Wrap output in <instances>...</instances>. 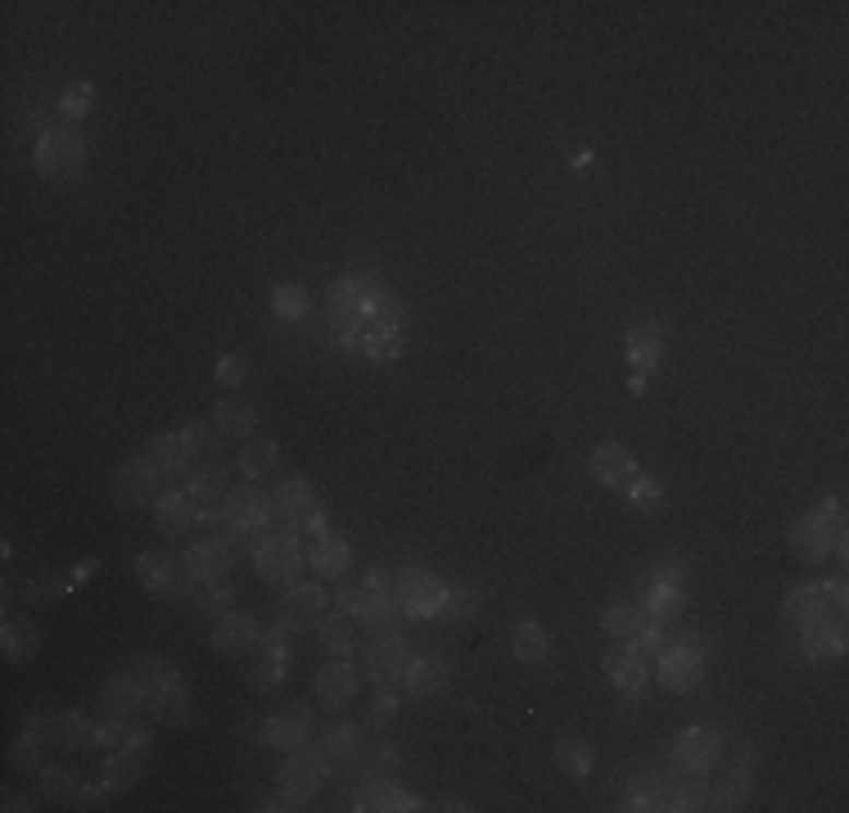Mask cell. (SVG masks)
Returning a JSON list of instances; mask_svg holds the SVG:
<instances>
[{"mask_svg": "<svg viewBox=\"0 0 849 813\" xmlns=\"http://www.w3.org/2000/svg\"><path fill=\"white\" fill-rule=\"evenodd\" d=\"M313 715H317V705L313 700H298L290 709H281V715H271L262 723V741L267 745H276V751H303V745L313 741Z\"/></svg>", "mask_w": 849, "mask_h": 813, "instance_id": "13", "label": "cell"}, {"mask_svg": "<svg viewBox=\"0 0 849 813\" xmlns=\"http://www.w3.org/2000/svg\"><path fill=\"white\" fill-rule=\"evenodd\" d=\"M285 673H290V651H285V641H262V660L253 669V687L267 692V687H276L285 683Z\"/></svg>", "mask_w": 849, "mask_h": 813, "instance_id": "37", "label": "cell"}, {"mask_svg": "<svg viewBox=\"0 0 849 813\" xmlns=\"http://www.w3.org/2000/svg\"><path fill=\"white\" fill-rule=\"evenodd\" d=\"M271 308H276V317H285V321H303L313 313V294L303 285H276L271 290Z\"/></svg>", "mask_w": 849, "mask_h": 813, "instance_id": "41", "label": "cell"}, {"mask_svg": "<svg viewBox=\"0 0 849 813\" xmlns=\"http://www.w3.org/2000/svg\"><path fill=\"white\" fill-rule=\"evenodd\" d=\"M32 163H37V173L50 177V181H73L82 177L86 167V141L78 127H50L37 150H32Z\"/></svg>", "mask_w": 849, "mask_h": 813, "instance_id": "4", "label": "cell"}, {"mask_svg": "<svg viewBox=\"0 0 849 813\" xmlns=\"http://www.w3.org/2000/svg\"><path fill=\"white\" fill-rule=\"evenodd\" d=\"M186 493L199 502V506H213L222 502L231 488H226V466L222 461H199L190 474H186Z\"/></svg>", "mask_w": 849, "mask_h": 813, "instance_id": "27", "label": "cell"}, {"mask_svg": "<svg viewBox=\"0 0 849 813\" xmlns=\"http://www.w3.org/2000/svg\"><path fill=\"white\" fill-rule=\"evenodd\" d=\"M308 565L317 569V579H344L349 565H353V542L339 538V533L317 538V547L308 552Z\"/></svg>", "mask_w": 849, "mask_h": 813, "instance_id": "22", "label": "cell"}, {"mask_svg": "<svg viewBox=\"0 0 849 813\" xmlns=\"http://www.w3.org/2000/svg\"><path fill=\"white\" fill-rule=\"evenodd\" d=\"M150 678L145 673H118L109 678V687L99 692V705H105V715H118V719H135V709H150Z\"/></svg>", "mask_w": 849, "mask_h": 813, "instance_id": "15", "label": "cell"}, {"mask_svg": "<svg viewBox=\"0 0 849 813\" xmlns=\"http://www.w3.org/2000/svg\"><path fill=\"white\" fill-rule=\"evenodd\" d=\"M194 516H199V502L186 493V488H163L158 497H154V525L163 529V533H186L190 525H194Z\"/></svg>", "mask_w": 849, "mask_h": 813, "instance_id": "20", "label": "cell"}, {"mask_svg": "<svg viewBox=\"0 0 849 813\" xmlns=\"http://www.w3.org/2000/svg\"><path fill=\"white\" fill-rule=\"evenodd\" d=\"M32 651H37V628H32V620H5V656L27 660Z\"/></svg>", "mask_w": 849, "mask_h": 813, "instance_id": "43", "label": "cell"}, {"mask_svg": "<svg viewBox=\"0 0 849 813\" xmlns=\"http://www.w3.org/2000/svg\"><path fill=\"white\" fill-rule=\"evenodd\" d=\"M271 502V525H281V529H298V520L317 506V493L308 480H281L276 493L267 497Z\"/></svg>", "mask_w": 849, "mask_h": 813, "instance_id": "17", "label": "cell"}, {"mask_svg": "<svg viewBox=\"0 0 849 813\" xmlns=\"http://www.w3.org/2000/svg\"><path fill=\"white\" fill-rule=\"evenodd\" d=\"M641 610H647V620L651 624H669L683 615V605H687V592H683V569L677 565H656L647 579H641Z\"/></svg>", "mask_w": 849, "mask_h": 813, "instance_id": "7", "label": "cell"}, {"mask_svg": "<svg viewBox=\"0 0 849 813\" xmlns=\"http://www.w3.org/2000/svg\"><path fill=\"white\" fill-rule=\"evenodd\" d=\"M317 751L326 755V764H330V768H349V764L362 755V732H357V728H349V723H334L330 732H321Z\"/></svg>", "mask_w": 849, "mask_h": 813, "instance_id": "28", "label": "cell"}, {"mask_svg": "<svg viewBox=\"0 0 849 813\" xmlns=\"http://www.w3.org/2000/svg\"><path fill=\"white\" fill-rule=\"evenodd\" d=\"M393 759H398V751H393V745H385V741H380V745H370V751L362 755V768H389Z\"/></svg>", "mask_w": 849, "mask_h": 813, "instance_id": "52", "label": "cell"}, {"mask_svg": "<svg viewBox=\"0 0 849 813\" xmlns=\"http://www.w3.org/2000/svg\"><path fill=\"white\" fill-rule=\"evenodd\" d=\"M353 809H421V800L406 796V791H398L393 782H385V777L376 773V777H366V782H362Z\"/></svg>", "mask_w": 849, "mask_h": 813, "instance_id": "29", "label": "cell"}, {"mask_svg": "<svg viewBox=\"0 0 849 813\" xmlns=\"http://www.w3.org/2000/svg\"><path fill=\"white\" fill-rule=\"evenodd\" d=\"M402 683L412 696H438L448 687V660L444 656H416V660H406V673H402Z\"/></svg>", "mask_w": 849, "mask_h": 813, "instance_id": "25", "label": "cell"}, {"mask_svg": "<svg viewBox=\"0 0 849 813\" xmlns=\"http://www.w3.org/2000/svg\"><path fill=\"white\" fill-rule=\"evenodd\" d=\"M393 601L406 620H434L448 605V584L421 565H406L393 574Z\"/></svg>", "mask_w": 849, "mask_h": 813, "instance_id": "3", "label": "cell"}, {"mask_svg": "<svg viewBox=\"0 0 849 813\" xmlns=\"http://www.w3.org/2000/svg\"><path fill=\"white\" fill-rule=\"evenodd\" d=\"M317 633H321V647L330 656H353V620L344 615V610H339V615H330V620H321Z\"/></svg>", "mask_w": 849, "mask_h": 813, "instance_id": "42", "label": "cell"}, {"mask_svg": "<svg viewBox=\"0 0 849 813\" xmlns=\"http://www.w3.org/2000/svg\"><path fill=\"white\" fill-rule=\"evenodd\" d=\"M321 610H326V592L317 588V579H294V584H285V615H294L303 624V620H317Z\"/></svg>", "mask_w": 849, "mask_h": 813, "instance_id": "33", "label": "cell"}, {"mask_svg": "<svg viewBox=\"0 0 849 813\" xmlns=\"http://www.w3.org/2000/svg\"><path fill=\"white\" fill-rule=\"evenodd\" d=\"M357 656H362V669L370 683H398L406 673V647H402L398 628H366Z\"/></svg>", "mask_w": 849, "mask_h": 813, "instance_id": "6", "label": "cell"}, {"mask_svg": "<svg viewBox=\"0 0 849 813\" xmlns=\"http://www.w3.org/2000/svg\"><path fill=\"white\" fill-rule=\"evenodd\" d=\"M719 759H723V737H719V728L696 723L687 732H677V741H673V764L683 768L687 777H705Z\"/></svg>", "mask_w": 849, "mask_h": 813, "instance_id": "9", "label": "cell"}, {"mask_svg": "<svg viewBox=\"0 0 849 813\" xmlns=\"http://www.w3.org/2000/svg\"><path fill=\"white\" fill-rule=\"evenodd\" d=\"M222 511H226V525L240 533V538H253L271 525V502L258 484H240V488H231L222 497Z\"/></svg>", "mask_w": 849, "mask_h": 813, "instance_id": "12", "label": "cell"}, {"mask_svg": "<svg viewBox=\"0 0 849 813\" xmlns=\"http://www.w3.org/2000/svg\"><path fill=\"white\" fill-rule=\"evenodd\" d=\"M46 741L63 745V751H82V745H95V723H86L82 715H59L46 723Z\"/></svg>", "mask_w": 849, "mask_h": 813, "instance_id": "36", "label": "cell"}, {"mask_svg": "<svg viewBox=\"0 0 849 813\" xmlns=\"http://www.w3.org/2000/svg\"><path fill=\"white\" fill-rule=\"evenodd\" d=\"M592 474H597L605 488H628L633 474H637V461H633V452L620 448V444H601V448L592 452Z\"/></svg>", "mask_w": 849, "mask_h": 813, "instance_id": "24", "label": "cell"}, {"mask_svg": "<svg viewBox=\"0 0 849 813\" xmlns=\"http://www.w3.org/2000/svg\"><path fill=\"white\" fill-rule=\"evenodd\" d=\"M308 565V552H303V542L294 529H262L258 542H253V569L262 574L267 584H294L298 569Z\"/></svg>", "mask_w": 849, "mask_h": 813, "instance_id": "2", "label": "cell"}, {"mask_svg": "<svg viewBox=\"0 0 849 813\" xmlns=\"http://www.w3.org/2000/svg\"><path fill=\"white\" fill-rule=\"evenodd\" d=\"M213 425H217L226 438H249V434H253V425H258V416H253V406L226 398V402H217V406H213Z\"/></svg>", "mask_w": 849, "mask_h": 813, "instance_id": "38", "label": "cell"}, {"mask_svg": "<svg viewBox=\"0 0 849 813\" xmlns=\"http://www.w3.org/2000/svg\"><path fill=\"white\" fill-rule=\"evenodd\" d=\"M818 588H823V601H827V605L845 610V579H832V584H818Z\"/></svg>", "mask_w": 849, "mask_h": 813, "instance_id": "54", "label": "cell"}, {"mask_svg": "<svg viewBox=\"0 0 849 813\" xmlns=\"http://www.w3.org/2000/svg\"><path fill=\"white\" fill-rule=\"evenodd\" d=\"M213 376H217V385H226V389L245 385V376H249V357H245V353H222Z\"/></svg>", "mask_w": 849, "mask_h": 813, "instance_id": "46", "label": "cell"}, {"mask_svg": "<svg viewBox=\"0 0 849 813\" xmlns=\"http://www.w3.org/2000/svg\"><path fill=\"white\" fill-rule=\"evenodd\" d=\"M42 782H46V796H82L78 773L63 764H42Z\"/></svg>", "mask_w": 849, "mask_h": 813, "instance_id": "45", "label": "cell"}, {"mask_svg": "<svg viewBox=\"0 0 849 813\" xmlns=\"http://www.w3.org/2000/svg\"><path fill=\"white\" fill-rule=\"evenodd\" d=\"M231 605H235V592L226 584H209V592H199V610L203 615H231Z\"/></svg>", "mask_w": 849, "mask_h": 813, "instance_id": "47", "label": "cell"}, {"mask_svg": "<svg viewBox=\"0 0 849 813\" xmlns=\"http://www.w3.org/2000/svg\"><path fill=\"white\" fill-rule=\"evenodd\" d=\"M181 434L190 438V448H194V452H213V448H217V438H222V429H217V425H209V421H190Z\"/></svg>", "mask_w": 849, "mask_h": 813, "instance_id": "48", "label": "cell"}, {"mask_svg": "<svg viewBox=\"0 0 849 813\" xmlns=\"http://www.w3.org/2000/svg\"><path fill=\"white\" fill-rule=\"evenodd\" d=\"M823 615H827V601H823V588L818 584H795L787 592V601H782V620L791 628H804V624L823 620Z\"/></svg>", "mask_w": 849, "mask_h": 813, "instance_id": "26", "label": "cell"}, {"mask_svg": "<svg viewBox=\"0 0 849 813\" xmlns=\"http://www.w3.org/2000/svg\"><path fill=\"white\" fill-rule=\"evenodd\" d=\"M86 105H91V82H78L73 91H68V95L59 99V114H63V118H82V114H86Z\"/></svg>", "mask_w": 849, "mask_h": 813, "instance_id": "49", "label": "cell"}, {"mask_svg": "<svg viewBox=\"0 0 849 813\" xmlns=\"http://www.w3.org/2000/svg\"><path fill=\"white\" fill-rule=\"evenodd\" d=\"M800 637H804V656H809L813 664L840 660V656H845V624H832L827 615L813 620V624H804Z\"/></svg>", "mask_w": 849, "mask_h": 813, "instance_id": "23", "label": "cell"}, {"mask_svg": "<svg viewBox=\"0 0 849 813\" xmlns=\"http://www.w3.org/2000/svg\"><path fill=\"white\" fill-rule=\"evenodd\" d=\"M240 561V533L235 529H222V533H209L186 547V574L194 584H222V574Z\"/></svg>", "mask_w": 849, "mask_h": 813, "instance_id": "5", "label": "cell"}, {"mask_svg": "<svg viewBox=\"0 0 849 813\" xmlns=\"http://www.w3.org/2000/svg\"><path fill=\"white\" fill-rule=\"evenodd\" d=\"M393 709H398L393 683H376V700H370V715H376V719H385V715H393Z\"/></svg>", "mask_w": 849, "mask_h": 813, "instance_id": "51", "label": "cell"}, {"mask_svg": "<svg viewBox=\"0 0 849 813\" xmlns=\"http://www.w3.org/2000/svg\"><path fill=\"white\" fill-rule=\"evenodd\" d=\"M326 773H330V764H326V755L317 751L313 741L303 745V751H290V759H285V768H281V777H276L281 800H290V804L313 800V796L321 791V782H326Z\"/></svg>", "mask_w": 849, "mask_h": 813, "instance_id": "8", "label": "cell"}, {"mask_svg": "<svg viewBox=\"0 0 849 813\" xmlns=\"http://www.w3.org/2000/svg\"><path fill=\"white\" fill-rule=\"evenodd\" d=\"M313 692H317V705L321 709H344L353 705V696L362 692V669L349 660V656H334L317 669L313 678Z\"/></svg>", "mask_w": 849, "mask_h": 813, "instance_id": "10", "label": "cell"}, {"mask_svg": "<svg viewBox=\"0 0 849 813\" xmlns=\"http://www.w3.org/2000/svg\"><path fill=\"white\" fill-rule=\"evenodd\" d=\"M181 569H186V565H177L173 552H145L141 561H135V574H141V584H145L150 592H190V588L181 584Z\"/></svg>", "mask_w": 849, "mask_h": 813, "instance_id": "21", "label": "cell"}, {"mask_svg": "<svg viewBox=\"0 0 849 813\" xmlns=\"http://www.w3.org/2000/svg\"><path fill=\"white\" fill-rule=\"evenodd\" d=\"M605 678L615 683L624 696H641L647 692V656H641L633 641H620L615 651H605Z\"/></svg>", "mask_w": 849, "mask_h": 813, "instance_id": "16", "label": "cell"}, {"mask_svg": "<svg viewBox=\"0 0 849 813\" xmlns=\"http://www.w3.org/2000/svg\"><path fill=\"white\" fill-rule=\"evenodd\" d=\"M601 624H605V633H610V637H620V641H637V633L647 628L651 620H647V610H641L637 601H615V605H610L605 615H601Z\"/></svg>", "mask_w": 849, "mask_h": 813, "instance_id": "34", "label": "cell"}, {"mask_svg": "<svg viewBox=\"0 0 849 813\" xmlns=\"http://www.w3.org/2000/svg\"><path fill=\"white\" fill-rule=\"evenodd\" d=\"M163 474L154 470L150 457H131L118 466V480H114V493L122 506H154V497L163 493Z\"/></svg>", "mask_w": 849, "mask_h": 813, "instance_id": "14", "label": "cell"}, {"mask_svg": "<svg viewBox=\"0 0 849 813\" xmlns=\"http://www.w3.org/2000/svg\"><path fill=\"white\" fill-rule=\"evenodd\" d=\"M845 542L840 533V516H836V502H823V506H809V511L791 525V552L804 561V565H823L836 547Z\"/></svg>", "mask_w": 849, "mask_h": 813, "instance_id": "1", "label": "cell"}, {"mask_svg": "<svg viewBox=\"0 0 849 813\" xmlns=\"http://www.w3.org/2000/svg\"><path fill=\"white\" fill-rule=\"evenodd\" d=\"M474 610H480V588L474 584H448V605H444V615L452 620H474Z\"/></svg>", "mask_w": 849, "mask_h": 813, "instance_id": "44", "label": "cell"}, {"mask_svg": "<svg viewBox=\"0 0 849 813\" xmlns=\"http://www.w3.org/2000/svg\"><path fill=\"white\" fill-rule=\"evenodd\" d=\"M556 764L569 773V777H588L592 773V745L583 737H561L556 741Z\"/></svg>", "mask_w": 849, "mask_h": 813, "instance_id": "40", "label": "cell"}, {"mask_svg": "<svg viewBox=\"0 0 849 813\" xmlns=\"http://www.w3.org/2000/svg\"><path fill=\"white\" fill-rule=\"evenodd\" d=\"M511 651H516V660H524V664H542L552 656V637H547V628H542L538 620H520L516 628H511Z\"/></svg>", "mask_w": 849, "mask_h": 813, "instance_id": "30", "label": "cell"}, {"mask_svg": "<svg viewBox=\"0 0 849 813\" xmlns=\"http://www.w3.org/2000/svg\"><path fill=\"white\" fill-rule=\"evenodd\" d=\"M145 457L154 461V470L163 474V480H186V474L199 466V461H194L199 452L190 448L186 434H154V444H150Z\"/></svg>", "mask_w": 849, "mask_h": 813, "instance_id": "18", "label": "cell"}, {"mask_svg": "<svg viewBox=\"0 0 849 813\" xmlns=\"http://www.w3.org/2000/svg\"><path fill=\"white\" fill-rule=\"evenodd\" d=\"M294 533H313V538H326V511H321V502L313 506L308 516L298 520V529H294Z\"/></svg>", "mask_w": 849, "mask_h": 813, "instance_id": "53", "label": "cell"}, {"mask_svg": "<svg viewBox=\"0 0 849 813\" xmlns=\"http://www.w3.org/2000/svg\"><path fill=\"white\" fill-rule=\"evenodd\" d=\"M700 673H705V660L687 637L669 641V647L656 656V678H660L664 692H692L700 683Z\"/></svg>", "mask_w": 849, "mask_h": 813, "instance_id": "11", "label": "cell"}, {"mask_svg": "<svg viewBox=\"0 0 849 813\" xmlns=\"http://www.w3.org/2000/svg\"><path fill=\"white\" fill-rule=\"evenodd\" d=\"M276 466H281V448L271 444V438H245V448H240V474L245 480H267Z\"/></svg>", "mask_w": 849, "mask_h": 813, "instance_id": "35", "label": "cell"}, {"mask_svg": "<svg viewBox=\"0 0 849 813\" xmlns=\"http://www.w3.org/2000/svg\"><path fill=\"white\" fill-rule=\"evenodd\" d=\"M628 497H633V502H641V506H656V502H660V484H656V480H647V474H641V480L633 474Z\"/></svg>", "mask_w": 849, "mask_h": 813, "instance_id": "50", "label": "cell"}, {"mask_svg": "<svg viewBox=\"0 0 849 813\" xmlns=\"http://www.w3.org/2000/svg\"><path fill=\"white\" fill-rule=\"evenodd\" d=\"M628 362H633L637 376L656 370V362H660V330H656V326H637V330L628 334Z\"/></svg>", "mask_w": 849, "mask_h": 813, "instance_id": "39", "label": "cell"}, {"mask_svg": "<svg viewBox=\"0 0 849 813\" xmlns=\"http://www.w3.org/2000/svg\"><path fill=\"white\" fill-rule=\"evenodd\" d=\"M751 791H755V773H751V759L736 764L723 773V782L715 787V809H741V804H751Z\"/></svg>", "mask_w": 849, "mask_h": 813, "instance_id": "32", "label": "cell"}, {"mask_svg": "<svg viewBox=\"0 0 849 813\" xmlns=\"http://www.w3.org/2000/svg\"><path fill=\"white\" fill-rule=\"evenodd\" d=\"M253 647H262V628L249 615H235L231 610V615L217 620V628H213V651L217 656H245Z\"/></svg>", "mask_w": 849, "mask_h": 813, "instance_id": "19", "label": "cell"}, {"mask_svg": "<svg viewBox=\"0 0 849 813\" xmlns=\"http://www.w3.org/2000/svg\"><path fill=\"white\" fill-rule=\"evenodd\" d=\"M362 353L370 357V362H393L398 353H402V326H393V321H370L366 330H362Z\"/></svg>", "mask_w": 849, "mask_h": 813, "instance_id": "31", "label": "cell"}]
</instances>
